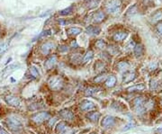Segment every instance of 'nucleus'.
Wrapping results in <instances>:
<instances>
[{
    "label": "nucleus",
    "mask_w": 162,
    "mask_h": 134,
    "mask_svg": "<svg viewBox=\"0 0 162 134\" xmlns=\"http://www.w3.org/2000/svg\"><path fill=\"white\" fill-rule=\"evenodd\" d=\"M105 9L108 13H111V14L119 13L121 9L120 0H108L105 3Z\"/></svg>",
    "instance_id": "2"
},
{
    "label": "nucleus",
    "mask_w": 162,
    "mask_h": 134,
    "mask_svg": "<svg viewBox=\"0 0 162 134\" xmlns=\"http://www.w3.org/2000/svg\"><path fill=\"white\" fill-rule=\"evenodd\" d=\"M6 123L10 131H12L14 132H18L22 129L24 128L23 122L21 121L20 119H18L15 116H10L6 119Z\"/></svg>",
    "instance_id": "1"
},
{
    "label": "nucleus",
    "mask_w": 162,
    "mask_h": 134,
    "mask_svg": "<svg viewBox=\"0 0 162 134\" xmlns=\"http://www.w3.org/2000/svg\"><path fill=\"white\" fill-rule=\"evenodd\" d=\"M133 126H134V122L133 121H130L128 124H126L125 126H124V128L123 129V131H128V130H130V129H132V128H133Z\"/></svg>",
    "instance_id": "38"
},
{
    "label": "nucleus",
    "mask_w": 162,
    "mask_h": 134,
    "mask_svg": "<svg viewBox=\"0 0 162 134\" xmlns=\"http://www.w3.org/2000/svg\"><path fill=\"white\" fill-rule=\"evenodd\" d=\"M81 32H82V30L79 27H69L67 29V34L71 36L79 35V34H81Z\"/></svg>",
    "instance_id": "19"
},
{
    "label": "nucleus",
    "mask_w": 162,
    "mask_h": 134,
    "mask_svg": "<svg viewBox=\"0 0 162 134\" xmlns=\"http://www.w3.org/2000/svg\"><path fill=\"white\" fill-rule=\"evenodd\" d=\"M151 20V23H156V22H158V21H160V20L162 19V11H157L153 15H152V17L150 18Z\"/></svg>",
    "instance_id": "25"
},
{
    "label": "nucleus",
    "mask_w": 162,
    "mask_h": 134,
    "mask_svg": "<svg viewBox=\"0 0 162 134\" xmlns=\"http://www.w3.org/2000/svg\"><path fill=\"white\" fill-rule=\"evenodd\" d=\"M68 128V124L66 121H60L57 126H56V132L57 133H60V132H64L65 131H66V129Z\"/></svg>",
    "instance_id": "20"
},
{
    "label": "nucleus",
    "mask_w": 162,
    "mask_h": 134,
    "mask_svg": "<svg viewBox=\"0 0 162 134\" xmlns=\"http://www.w3.org/2000/svg\"><path fill=\"white\" fill-rule=\"evenodd\" d=\"M101 0H86L85 6L88 9H94L99 5Z\"/></svg>",
    "instance_id": "17"
},
{
    "label": "nucleus",
    "mask_w": 162,
    "mask_h": 134,
    "mask_svg": "<svg viewBox=\"0 0 162 134\" xmlns=\"http://www.w3.org/2000/svg\"><path fill=\"white\" fill-rule=\"evenodd\" d=\"M135 78V73L133 71H127L126 73L123 75V83L127 84L132 82Z\"/></svg>",
    "instance_id": "14"
},
{
    "label": "nucleus",
    "mask_w": 162,
    "mask_h": 134,
    "mask_svg": "<svg viewBox=\"0 0 162 134\" xmlns=\"http://www.w3.org/2000/svg\"><path fill=\"white\" fill-rule=\"evenodd\" d=\"M48 85L51 90L54 91H59L63 87V80L60 77L55 76V77H51L48 80Z\"/></svg>",
    "instance_id": "3"
},
{
    "label": "nucleus",
    "mask_w": 162,
    "mask_h": 134,
    "mask_svg": "<svg viewBox=\"0 0 162 134\" xmlns=\"http://www.w3.org/2000/svg\"><path fill=\"white\" fill-rule=\"evenodd\" d=\"M105 18V15L104 14V12L102 11H98V12H96L93 17V21L94 23H96V24H99L101 22H103Z\"/></svg>",
    "instance_id": "15"
},
{
    "label": "nucleus",
    "mask_w": 162,
    "mask_h": 134,
    "mask_svg": "<svg viewBox=\"0 0 162 134\" xmlns=\"http://www.w3.org/2000/svg\"><path fill=\"white\" fill-rule=\"evenodd\" d=\"M9 48V43H3L0 45V53H3L5 51H6Z\"/></svg>",
    "instance_id": "36"
},
{
    "label": "nucleus",
    "mask_w": 162,
    "mask_h": 134,
    "mask_svg": "<svg viewBox=\"0 0 162 134\" xmlns=\"http://www.w3.org/2000/svg\"><path fill=\"white\" fill-rule=\"evenodd\" d=\"M0 134H9L6 130H5L3 127L0 126Z\"/></svg>",
    "instance_id": "42"
},
{
    "label": "nucleus",
    "mask_w": 162,
    "mask_h": 134,
    "mask_svg": "<svg viewBox=\"0 0 162 134\" xmlns=\"http://www.w3.org/2000/svg\"><path fill=\"white\" fill-rule=\"evenodd\" d=\"M71 45H72V46H76V47H77V46H78V44H77V43H76V40H74V42H72V43H71Z\"/></svg>",
    "instance_id": "44"
},
{
    "label": "nucleus",
    "mask_w": 162,
    "mask_h": 134,
    "mask_svg": "<svg viewBox=\"0 0 162 134\" xmlns=\"http://www.w3.org/2000/svg\"><path fill=\"white\" fill-rule=\"evenodd\" d=\"M90 134H96L95 132H92V133H90Z\"/></svg>",
    "instance_id": "46"
},
{
    "label": "nucleus",
    "mask_w": 162,
    "mask_h": 134,
    "mask_svg": "<svg viewBox=\"0 0 162 134\" xmlns=\"http://www.w3.org/2000/svg\"><path fill=\"white\" fill-rule=\"evenodd\" d=\"M130 67V64L126 61H120L118 64H117V68L119 71H126Z\"/></svg>",
    "instance_id": "23"
},
{
    "label": "nucleus",
    "mask_w": 162,
    "mask_h": 134,
    "mask_svg": "<svg viewBox=\"0 0 162 134\" xmlns=\"http://www.w3.org/2000/svg\"><path fill=\"white\" fill-rule=\"evenodd\" d=\"M100 116H101V114L98 112H90L86 114V118H88L89 121H91L92 122H96L99 120Z\"/></svg>",
    "instance_id": "13"
},
{
    "label": "nucleus",
    "mask_w": 162,
    "mask_h": 134,
    "mask_svg": "<svg viewBox=\"0 0 162 134\" xmlns=\"http://www.w3.org/2000/svg\"><path fill=\"white\" fill-rule=\"evenodd\" d=\"M106 74L105 73H102L100 75H98L97 77H95L94 78V81L95 82V83H101V82H103L104 79H106Z\"/></svg>",
    "instance_id": "32"
},
{
    "label": "nucleus",
    "mask_w": 162,
    "mask_h": 134,
    "mask_svg": "<svg viewBox=\"0 0 162 134\" xmlns=\"http://www.w3.org/2000/svg\"><path fill=\"white\" fill-rule=\"evenodd\" d=\"M73 10H74V6H70L69 7H67L66 9H63L60 12V15H71L73 13Z\"/></svg>",
    "instance_id": "28"
},
{
    "label": "nucleus",
    "mask_w": 162,
    "mask_h": 134,
    "mask_svg": "<svg viewBox=\"0 0 162 134\" xmlns=\"http://www.w3.org/2000/svg\"><path fill=\"white\" fill-rule=\"evenodd\" d=\"M57 63V57L55 55H52L50 56L44 63V67L47 70H50L54 66H55V64Z\"/></svg>",
    "instance_id": "10"
},
{
    "label": "nucleus",
    "mask_w": 162,
    "mask_h": 134,
    "mask_svg": "<svg viewBox=\"0 0 162 134\" xmlns=\"http://www.w3.org/2000/svg\"><path fill=\"white\" fill-rule=\"evenodd\" d=\"M95 47L99 50H104L106 48V43L104 42V40H98L95 43Z\"/></svg>",
    "instance_id": "31"
},
{
    "label": "nucleus",
    "mask_w": 162,
    "mask_h": 134,
    "mask_svg": "<svg viewBox=\"0 0 162 134\" xmlns=\"http://www.w3.org/2000/svg\"><path fill=\"white\" fill-rule=\"evenodd\" d=\"M76 132H77V131L76 130H69V131H65L62 134H75Z\"/></svg>",
    "instance_id": "41"
},
{
    "label": "nucleus",
    "mask_w": 162,
    "mask_h": 134,
    "mask_svg": "<svg viewBox=\"0 0 162 134\" xmlns=\"http://www.w3.org/2000/svg\"><path fill=\"white\" fill-rule=\"evenodd\" d=\"M55 48V44L51 42H46L45 43H43L41 46V52L43 55H48L50 53V51Z\"/></svg>",
    "instance_id": "8"
},
{
    "label": "nucleus",
    "mask_w": 162,
    "mask_h": 134,
    "mask_svg": "<svg viewBox=\"0 0 162 134\" xmlns=\"http://www.w3.org/2000/svg\"><path fill=\"white\" fill-rule=\"evenodd\" d=\"M1 34H2V33H1V29H0V37H1Z\"/></svg>",
    "instance_id": "45"
},
{
    "label": "nucleus",
    "mask_w": 162,
    "mask_h": 134,
    "mask_svg": "<svg viewBox=\"0 0 162 134\" xmlns=\"http://www.w3.org/2000/svg\"><path fill=\"white\" fill-rule=\"evenodd\" d=\"M116 121V118L112 115H106L101 121V126L103 128H109L114 125Z\"/></svg>",
    "instance_id": "6"
},
{
    "label": "nucleus",
    "mask_w": 162,
    "mask_h": 134,
    "mask_svg": "<svg viewBox=\"0 0 162 134\" xmlns=\"http://www.w3.org/2000/svg\"><path fill=\"white\" fill-rule=\"evenodd\" d=\"M56 120H57V118H52V119L49 120V126L50 127L53 126L54 123H55V121H56Z\"/></svg>",
    "instance_id": "40"
},
{
    "label": "nucleus",
    "mask_w": 162,
    "mask_h": 134,
    "mask_svg": "<svg viewBox=\"0 0 162 134\" xmlns=\"http://www.w3.org/2000/svg\"><path fill=\"white\" fill-rule=\"evenodd\" d=\"M80 110L83 112H88L93 110L95 107V103L90 100H83L79 105Z\"/></svg>",
    "instance_id": "7"
},
{
    "label": "nucleus",
    "mask_w": 162,
    "mask_h": 134,
    "mask_svg": "<svg viewBox=\"0 0 162 134\" xmlns=\"http://www.w3.org/2000/svg\"><path fill=\"white\" fill-rule=\"evenodd\" d=\"M69 47L67 46V45H60L59 47H58V50L60 51V52H61V53H65V52H68L69 51Z\"/></svg>",
    "instance_id": "35"
},
{
    "label": "nucleus",
    "mask_w": 162,
    "mask_h": 134,
    "mask_svg": "<svg viewBox=\"0 0 162 134\" xmlns=\"http://www.w3.org/2000/svg\"><path fill=\"white\" fill-rule=\"evenodd\" d=\"M136 12H137V6H136V5H133V6H132L131 7H130V8L127 10L126 16H127V17H131L132 15H135Z\"/></svg>",
    "instance_id": "29"
},
{
    "label": "nucleus",
    "mask_w": 162,
    "mask_h": 134,
    "mask_svg": "<svg viewBox=\"0 0 162 134\" xmlns=\"http://www.w3.org/2000/svg\"><path fill=\"white\" fill-rule=\"evenodd\" d=\"M153 0H143V3L145 5H149V4H152Z\"/></svg>",
    "instance_id": "43"
},
{
    "label": "nucleus",
    "mask_w": 162,
    "mask_h": 134,
    "mask_svg": "<svg viewBox=\"0 0 162 134\" xmlns=\"http://www.w3.org/2000/svg\"><path fill=\"white\" fill-rule=\"evenodd\" d=\"M29 71H30V74H31V76H32V77H35V78L39 77V76H40V74H39V70H38V68H37L36 67L32 66V67L30 68Z\"/></svg>",
    "instance_id": "30"
},
{
    "label": "nucleus",
    "mask_w": 162,
    "mask_h": 134,
    "mask_svg": "<svg viewBox=\"0 0 162 134\" xmlns=\"http://www.w3.org/2000/svg\"><path fill=\"white\" fill-rule=\"evenodd\" d=\"M145 98L143 96H138L136 97L133 101V109L134 108H137V107H140V106H143L145 105Z\"/></svg>",
    "instance_id": "12"
},
{
    "label": "nucleus",
    "mask_w": 162,
    "mask_h": 134,
    "mask_svg": "<svg viewBox=\"0 0 162 134\" xmlns=\"http://www.w3.org/2000/svg\"><path fill=\"white\" fill-rule=\"evenodd\" d=\"M81 60H83V59H82L81 55L79 54V53L73 54V55L71 56V58H70V61H71L72 63H74V64H79V63H80Z\"/></svg>",
    "instance_id": "24"
},
{
    "label": "nucleus",
    "mask_w": 162,
    "mask_h": 134,
    "mask_svg": "<svg viewBox=\"0 0 162 134\" xmlns=\"http://www.w3.org/2000/svg\"><path fill=\"white\" fill-rule=\"evenodd\" d=\"M127 36H128V34L126 32H118L114 34V35L113 36V39L114 42H122V40L126 39Z\"/></svg>",
    "instance_id": "16"
},
{
    "label": "nucleus",
    "mask_w": 162,
    "mask_h": 134,
    "mask_svg": "<svg viewBox=\"0 0 162 134\" xmlns=\"http://www.w3.org/2000/svg\"><path fill=\"white\" fill-rule=\"evenodd\" d=\"M5 101L8 105L13 106V107H20L21 105V100L16 96H13V95L6 96L5 97Z\"/></svg>",
    "instance_id": "5"
},
{
    "label": "nucleus",
    "mask_w": 162,
    "mask_h": 134,
    "mask_svg": "<svg viewBox=\"0 0 162 134\" xmlns=\"http://www.w3.org/2000/svg\"><path fill=\"white\" fill-rule=\"evenodd\" d=\"M59 115L66 121H72L74 119V114L73 112L69 110V109H63L59 112Z\"/></svg>",
    "instance_id": "9"
},
{
    "label": "nucleus",
    "mask_w": 162,
    "mask_h": 134,
    "mask_svg": "<svg viewBox=\"0 0 162 134\" xmlns=\"http://www.w3.org/2000/svg\"><path fill=\"white\" fill-rule=\"evenodd\" d=\"M99 90H101L99 87H90L88 88H86L85 91V95L86 96H92L95 93L99 92Z\"/></svg>",
    "instance_id": "22"
},
{
    "label": "nucleus",
    "mask_w": 162,
    "mask_h": 134,
    "mask_svg": "<svg viewBox=\"0 0 162 134\" xmlns=\"http://www.w3.org/2000/svg\"><path fill=\"white\" fill-rule=\"evenodd\" d=\"M100 32H101V29L98 26L89 25L86 29V34L88 35H97L100 34Z\"/></svg>",
    "instance_id": "11"
},
{
    "label": "nucleus",
    "mask_w": 162,
    "mask_h": 134,
    "mask_svg": "<svg viewBox=\"0 0 162 134\" xmlns=\"http://www.w3.org/2000/svg\"><path fill=\"white\" fill-rule=\"evenodd\" d=\"M143 51H144V49H143V46H142V44H136V45L134 46L133 52H134V54H135L136 57L142 56Z\"/></svg>",
    "instance_id": "21"
},
{
    "label": "nucleus",
    "mask_w": 162,
    "mask_h": 134,
    "mask_svg": "<svg viewBox=\"0 0 162 134\" xmlns=\"http://www.w3.org/2000/svg\"><path fill=\"white\" fill-rule=\"evenodd\" d=\"M145 88L144 85H142V84H140V85H135V86H133L131 87H129L127 88V91L128 92H134V91H142Z\"/></svg>",
    "instance_id": "26"
},
{
    "label": "nucleus",
    "mask_w": 162,
    "mask_h": 134,
    "mask_svg": "<svg viewBox=\"0 0 162 134\" xmlns=\"http://www.w3.org/2000/svg\"><path fill=\"white\" fill-rule=\"evenodd\" d=\"M18 67H19V65H11V66H9L8 68H5V70L3 72V75H7L8 73H10V72H12L15 69H16Z\"/></svg>",
    "instance_id": "33"
},
{
    "label": "nucleus",
    "mask_w": 162,
    "mask_h": 134,
    "mask_svg": "<svg viewBox=\"0 0 162 134\" xmlns=\"http://www.w3.org/2000/svg\"><path fill=\"white\" fill-rule=\"evenodd\" d=\"M104 68V63L103 62H100V61H98V62L95 63V68L96 70H100V69H103Z\"/></svg>",
    "instance_id": "39"
},
{
    "label": "nucleus",
    "mask_w": 162,
    "mask_h": 134,
    "mask_svg": "<svg viewBox=\"0 0 162 134\" xmlns=\"http://www.w3.org/2000/svg\"><path fill=\"white\" fill-rule=\"evenodd\" d=\"M50 117V113L49 112H37L32 114L31 116V119L32 121H34L37 124H40V123L48 121Z\"/></svg>",
    "instance_id": "4"
},
{
    "label": "nucleus",
    "mask_w": 162,
    "mask_h": 134,
    "mask_svg": "<svg viewBox=\"0 0 162 134\" xmlns=\"http://www.w3.org/2000/svg\"><path fill=\"white\" fill-rule=\"evenodd\" d=\"M51 34V31L50 30H45V31H43V32H41L39 36H37V39H41L42 37H45V36H48V35H50Z\"/></svg>",
    "instance_id": "34"
},
{
    "label": "nucleus",
    "mask_w": 162,
    "mask_h": 134,
    "mask_svg": "<svg viewBox=\"0 0 162 134\" xmlns=\"http://www.w3.org/2000/svg\"><path fill=\"white\" fill-rule=\"evenodd\" d=\"M160 134H162V130H160Z\"/></svg>",
    "instance_id": "47"
},
{
    "label": "nucleus",
    "mask_w": 162,
    "mask_h": 134,
    "mask_svg": "<svg viewBox=\"0 0 162 134\" xmlns=\"http://www.w3.org/2000/svg\"><path fill=\"white\" fill-rule=\"evenodd\" d=\"M116 81H117V78L115 76H114V75L109 76L105 80V86L107 87H114L116 84Z\"/></svg>",
    "instance_id": "18"
},
{
    "label": "nucleus",
    "mask_w": 162,
    "mask_h": 134,
    "mask_svg": "<svg viewBox=\"0 0 162 134\" xmlns=\"http://www.w3.org/2000/svg\"><path fill=\"white\" fill-rule=\"evenodd\" d=\"M156 30H157V33H158L160 36H162V21H160V22H158V23L157 24V25H156Z\"/></svg>",
    "instance_id": "37"
},
{
    "label": "nucleus",
    "mask_w": 162,
    "mask_h": 134,
    "mask_svg": "<svg viewBox=\"0 0 162 134\" xmlns=\"http://www.w3.org/2000/svg\"><path fill=\"white\" fill-rule=\"evenodd\" d=\"M93 57H94V53H93V51L92 50H88V52L86 53V55L84 56V58H83V62L84 63H86V62H89V61L93 59Z\"/></svg>",
    "instance_id": "27"
}]
</instances>
